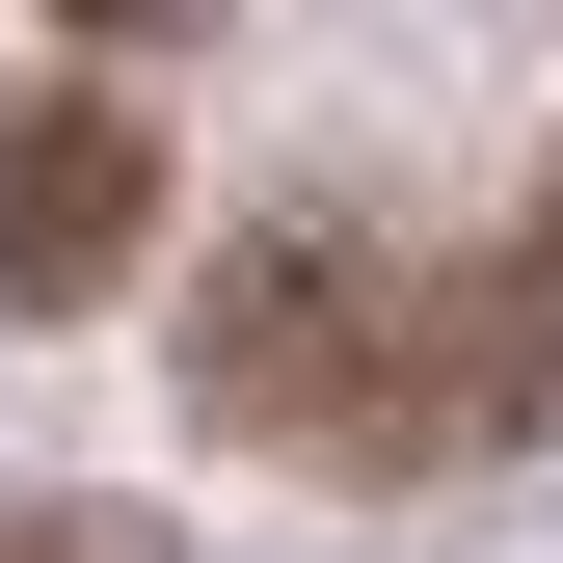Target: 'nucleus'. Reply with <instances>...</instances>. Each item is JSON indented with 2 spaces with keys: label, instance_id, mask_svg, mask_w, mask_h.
I'll use <instances>...</instances> for the list:
<instances>
[{
  "label": "nucleus",
  "instance_id": "1",
  "mask_svg": "<svg viewBox=\"0 0 563 563\" xmlns=\"http://www.w3.org/2000/svg\"><path fill=\"white\" fill-rule=\"evenodd\" d=\"M188 376H216V430H296V456H349V483H402V456L537 430L563 322L510 296V268L376 242V216H268L216 296H188Z\"/></svg>",
  "mask_w": 563,
  "mask_h": 563
},
{
  "label": "nucleus",
  "instance_id": "2",
  "mask_svg": "<svg viewBox=\"0 0 563 563\" xmlns=\"http://www.w3.org/2000/svg\"><path fill=\"white\" fill-rule=\"evenodd\" d=\"M134 216H162V134H134L108 81L81 108H0V322H54V296H108Z\"/></svg>",
  "mask_w": 563,
  "mask_h": 563
},
{
  "label": "nucleus",
  "instance_id": "3",
  "mask_svg": "<svg viewBox=\"0 0 563 563\" xmlns=\"http://www.w3.org/2000/svg\"><path fill=\"white\" fill-rule=\"evenodd\" d=\"M0 563H134V537L108 510H0Z\"/></svg>",
  "mask_w": 563,
  "mask_h": 563
},
{
  "label": "nucleus",
  "instance_id": "4",
  "mask_svg": "<svg viewBox=\"0 0 563 563\" xmlns=\"http://www.w3.org/2000/svg\"><path fill=\"white\" fill-rule=\"evenodd\" d=\"M510 296H537V322H563V188H537V242H510Z\"/></svg>",
  "mask_w": 563,
  "mask_h": 563
}]
</instances>
